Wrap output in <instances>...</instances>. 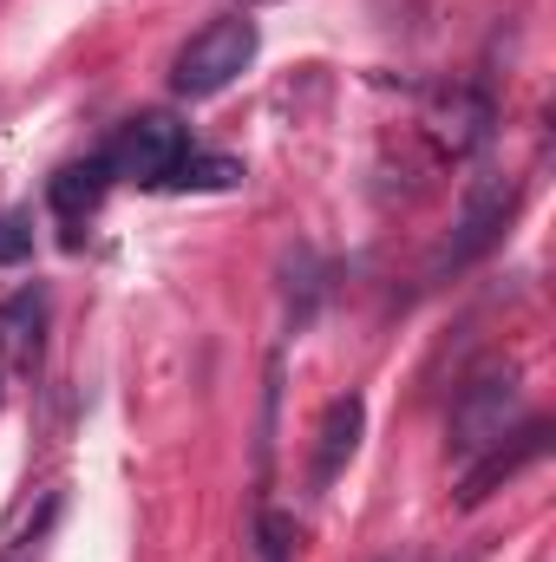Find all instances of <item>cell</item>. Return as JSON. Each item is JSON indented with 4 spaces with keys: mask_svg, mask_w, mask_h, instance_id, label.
Listing matches in <instances>:
<instances>
[{
    "mask_svg": "<svg viewBox=\"0 0 556 562\" xmlns=\"http://www.w3.org/2000/svg\"><path fill=\"white\" fill-rule=\"evenodd\" d=\"M518 419H524V367L518 360H491L452 400V451L471 464L491 445H504L518 431Z\"/></svg>",
    "mask_w": 556,
    "mask_h": 562,
    "instance_id": "cell-1",
    "label": "cell"
},
{
    "mask_svg": "<svg viewBox=\"0 0 556 562\" xmlns=\"http://www.w3.org/2000/svg\"><path fill=\"white\" fill-rule=\"evenodd\" d=\"M256 46H263V33H256L249 13L210 20L203 33H190V40L177 46V59H170V92H177V99H216V92H230V86L249 72Z\"/></svg>",
    "mask_w": 556,
    "mask_h": 562,
    "instance_id": "cell-2",
    "label": "cell"
},
{
    "mask_svg": "<svg viewBox=\"0 0 556 562\" xmlns=\"http://www.w3.org/2000/svg\"><path fill=\"white\" fill-rule=\"evenodd\" d=\"M112 157V177H125V183H138V190H164L170 183V170L190 157V132L170 119V112H144L132 119L119 144L105 150Z\"/></svg>",
    "mask_w": 556,
    "mask_h": 562,
    "instance_id": "cell-3",
    "label": "cell"
},
{
    "mask_svg": "<svg viewBox=\"0 0 556 562\" xmlns=\"http://www.w3.org/2000/svg\"><path fill=\"white\" fill-rule=\"evenodd\" d=\"M511 210H518V183H511V177H498V170L471 177V183H465V196H458V223H452V243H445V256H438V262H452V269H458V262L485 256V249L504 236Z\"/></svg>",
    "mask_w": 556,
    "mask_h": 562,
    "instance_id": "cell-4",
    "label": "cell"
},
{
    "mask_svg": "<svg viewBox=\"0 0 556 562\" xmlns=\"http://www.w3.org/2000/svg\"><path fill=\"white\" fill-rule=\"evenodd\" d=\"M544 445H551V425L531 419V425H518L504 445H491L485 458H471V464H465V484H458V510H478L491 491H504L518 471H531V464L544 458Z\"/></svg>",
    "mask_w": 556,
    "mask_h": 562,
    "instance_id": "cell-5",
    "label": "cell"
},
{
    "mask_svg": "<svg viewBox=\"0 0 556 562\" xmlns=\"http://www.w3.org/2000/svg\"><path fill=\"white\" fill-rule=\"evenodd\" d=\"M105 190H112V157L66 164V170L46 183V203H53V216L66 223V243H79V229H86V216L105 203Z\"/></svg>",
    "mask_w": 556,
    "mask_h": 562,
    "instance_id": "cell-6",
    "label": "cell"
},
{
    "mask_svg": "<svg viewBox=\"0 0 556 562\" xmlns=\"http://www.w3.org/2000/svg\"><path fill=\"white\" fill-rule=\"evenodd\" d=\"M360 431H367V400L360 393H341L327 413H321V431H314V491H327L341 477V464L360 451Z\"/></svg>",
    "mask_w": 556,
    "mask_h": 562,
    "instance_id": "cell-7",
    "label": "cell"
},
{
    "mask_svg": "<svg viewBox=\"0 0 556 562\" xmlns=\"http://www.w3.org/2000/svg\"><path fill=\"white\" fill-rule=\"evenodd\" d=\"M432 138L445 144L452 157H471L478 144L491 138V99L478 86H452L438 105H432Z\"/></svg>",
    "mask_w": 556,
    "mask_h": 562,
    "instance_id": "cell-8",
    "label": "cell"
},
{
    "mask_svg": "<svg viewBox=\"0 0 556 562\" xmlns=\"http://www.w3.org/2000/svg\"><path fill=\"white\" fill-rule=\"evenodd\" d=\"M236 183H243V164H236V157L190 150V157L170 170V183H164V190H236Z\"/></svg>",
    "mask_w": 556,
    "mask_h": 562,
    "instance_id": "cell-9",
    "label": "cell"
},
{
    "mask_svg": "<svg viewBox=\"0 0 556 562\" xmlns=\"http://www.w3.org/2000/svg\"><path fill=\"white\" fill-rule=\"evenodd\" d=\"M294 543H301L294 517L276 510V504H263V510H256V557L263 562H294Z\"/></svg>",
    "mask_w": 556,
    "mask_h": 562,
    "instance_id": "cell-10",
    "label": "cell"
},
{
    "mask_svg": "<svg viewBox=\"0 0 556 562\" xmlns=\"http://www.w3.org/2000/svg\"><path fill=\"white\" fill-rule=\"evenodd\" d=\"M20 262H33V223L26 216H0V269H20Z\"/></svg>",
    "mask_w": 556,
    "mask_h": 562,
    "instance_id": "cell-11",
    "label": "cell"
},
{
    "mask_svg": "<svg viewBox=\"0 0 556 562\" xmlns=\"http://www.w3.org/2000/svg\"><path fill=\"white\" fill-rule=\"evenodd\" d=\"M380 562H407V557H380Z\"/></svg>",
    "mask_w": 556,
    "mask_h": 562,
    "instance_id": "cell-12",
    "label": "cell"
}]
</instances>
